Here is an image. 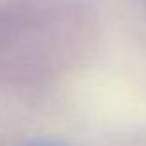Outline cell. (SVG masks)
I'll return each mask as SVG.
<instances>
[{
  "instance_id": "6da1fadb",
  "label": "cell",
  "mask_w": 146,
  "mask_h": 146,
  "mask_svg": "<svg viewBox=\"0 0 146 146\" xmlns=\"http://www.w3.org/2000/svg\"><path fill=\"white\" fill-rule=\"evenodd\" d=\"M19 146H67V144L61 143V141H56V139H32Z\"/></svg>"
}]
</instances>
